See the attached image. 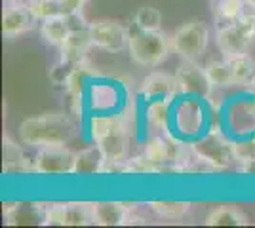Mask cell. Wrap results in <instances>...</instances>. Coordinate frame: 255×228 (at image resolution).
<instances>
[{
	"label": "cell",
	"mask_w": 255,
	"mask_h": 228,
	"mask_svg": "<svg viewBox=\"0 0 255 228\" xmlns=\"http://www.w3.org/2000/svg\"><path fill=\"white\" fill-rule=\"evenodd\" d=\"M19 141L31 149L67 147L76 137V124L69 112H42L25 118L17 128Z\"/></svg>",
	"instance_id": "6da1fadb"
},
{
	"label": "cell",
	"mask_w": 255,
	"mask_h": 228,
	"mask_svg": "<svg viewBox=\"0 0 255 228\" xmlns=\"http://www.w3.org/2000/svg\"><path fill=\"white\" fill-rule=\"evenodd\" d=\"M210 124V112L206 109V99L194 95H181L171 107V128L183 141H194L204 135Z\"/></svg>",
	"instance_id": "7a4b0ae2"
},
{
	"label": "cell",
	"mask_w": 255,
	"mask_h": 228,
	"mask_svg": "<svg viewBox=\"0 0 255 228\" xmlns=\"http://www.w3.org/2000/svg\"><path fill=\"white\" fill-rule=\"evenodd\" d=\"M192 156L210 169H227L236 162L234 154V139L229 133L219 130H210L198 139L191 141Z\"/></svg>",
	"instance_id": "3957f363"
},
{
	"label": "cell",
	"mask_w": 255,
	"mask_h": 228,
	"mask_svg": "<svg viewBox=\"0 0 255 228\" xmlns=\"http://www.w3.org/2000/svg\"><path fill=\"white\" fill-rule=\"evenodd\" d=\"M128 52L133 63L137 65L158 67L170 57L173 50H171L170 36H166L162 31H137L131 27Z\"/></svg>",
	"instance_id": "277c9868"
},
{
	"label": "cell",
	"mask_w": 255,
	"mask_h": 228,
	"mask_svg": "<svg viewBox=\"0 0 255 228\" xmlns=\"http://www.w3.org/2000/svg\"><path fill=\"white\" fill-rule=\"evenodd\" d=\"M171 50L173 54L187 59V61H196L200 55L206 52L208 42H210V27L204 19H189L181 27L175 29L171 34Z\"/></svg>",
	"instance_id": "5b68a950"
},
{
	"label": "cell",
	"mask_w": 255,
	"mask_h": 228,
	"mask_svg": "<svg viewBox=\"0 0 255 228\" xmlns=\"http://www.w3.org/2000/svg\"><path fill=\"white\" fill-rule=\"evenodd\" d=\"M223 124L233 139L255 133V95H244L231 101L223 110Z\"/></svg>",
	"instance_id": "8992f818"
},
{
	"label": "cell",
	"mask_w": 255,
	"mask_h": 228,
	"mask_svg": "<svg viewBox=\"0 0 255 228\" xmlns=\"http://www.w3.org/2000/svg\"><path fill=\"white\" fill-rule=\"evenodd\" d=\"M215 42L225 57L248 54L250 48L255 44V23L240 17L236 23L219 27L215 33Z\"/></svg>",
	"instance_id": "52a82bcc"
},
{
	"label": "cell",
	"mask_w": 255,
	"mask_h": 228,
	"mask_svg": "<svg viewBox=\"0 0 255 228\" xmlns=\"http://www.w3.org/2000/svg\"><path fill=\"white\" fill-rule=\"evenodd\" d=\"M175 82L179 95H194V97L208 99L213 95V84L206 73V67H200L196 61L183 59L179 69L175 71Z\"/></svg>",
	"instance_id": "ba28073f"
},
{
	"label": "cell",
	"mask_w": 255,
	"mask_h": 228,
	"mask_svg": "<svg viewBox=\"0 0 255 228\" xmlns=\"http://www.w3.org/2000/svg\"><path fill=\"white\" fill-rule=\"evenodd\" d=\"M76 152L67 147L38 149L32 160V171L38 175H73Z\"/></svg>",
	"instance_id": "9c48e42d"
},
{
	"label": "cell",
	"mask_w": 255,
	"mask_h": 228,
	"mask_svg": "<svg viewBox=\"0 0 255 228\" xmlns=\"http://www.w3.org/2000/svg\"><path fill=\"white\" fill-rule=\"evenodd\" d=\"M90 34L94 46L111 54H120L128 48L129 29L113 19H97L90 23Z\"/></svg>",
	"instance_id": "30bf717a"
},
{
	"label": "cell",
	"mask_w": 255,
	"mask_h": 228,
	"mask_svg": "<svg viewBox=\"0 0 255 228\" xmlns=\"http://www.w3.org/2000/svg\"><path fill=\"white\" fill-rule=\"evenodd\" d=\"M122 103V91L113 82L92 80V84L86 89V107L92 112H120Z\"/></svg>",
	"instance_id": "8fae6325"
},
{
	"label": "cell",
	"mask_w": 255,
	"mask_h": 228,
	"mask_svg": "<svg viewBox=\"0 0 255 228\" xmlns=\"http://www.w3.org/2000/svg\"><path fill=\"white\" fill-rule=\"evenodd\" d=\"M34 15L29 10V4L25 2H11L6 6V10L2 13V33L8 38H13V36H19V34L31 31L34 27Z\"/></svg>",
	"instance_id": "7c38bea8"
},
{
	"label": "cell",
	"mask_w": 255,
	"mask_h": 228,
	"mask_svg": "<svg viewBox=\"0 0 255 228\" xmlns=\"http://www.w3.org/2000/svg\"><path fill=\"white\" fill-rule=\"evenodd\" d=\"M129 135H131V131L124 120L120 126H117L96 145L101 149L105 160H109V162H128V158H129Z\"/></svg>",
	"instance_id": "4fadbf2b"
},
{
	"label": "cell",
	"mask_w": 255,
	"mask_h": 228,
	"mask_svg": "<svg viewBox=\"0 0 255 228\" xmlns=\"http://www.w3.org/2000/svg\"><path fill=\"white\" fill-rule=\"evenodd\" d=\"M139 95L147 101L152 99H171L175 101L179 95V89H177V82H175V76L164 75V73H152L149 75L139 86Z\"/></svg>",
	"instance_id": "5bb4252c"
},
{
	"label": "cell",
	"mask_w": 255,
	"mask_h": 228,
	"mask_svg": "<svg viewBox=\"0 0 255 228\" xmlns=\"http://www.w3.org/2000/svg\"><path fill=\"white\" fill-rule=\"evenodd\" d=\"M171 107H173L171 99L147 101L145 110H143V120H145V126L149 128L152 135H162V133L171 131Z\"/></svg>",
	"instance_id": "9a60e30c"
},
{
	"label": "cell",
	"mask_w": 255,
	"mask_h": 228,
	"mask_svg": "<svg viewBox=\"0 0 255 228\" xmlns=\"http://www.w3.org/2000/svg\"><path fill=\"white\" fill-rule=\"evenodd\" d=\"M92 46H94V40H92L90 29L73 31V33H69L67 40L59 48V54H61L59 59L69 61V63H82L88 59V52Z\"/></svg>",
	"instance_id": "2e32d148"
},
{
	"label": "cell",
	"mask_w": 255,
	"mask_h": 228,
	"mask_svg": "<svg viewBox=\"0 0 255 228\" xmlns=\"http://www.w3.org/2000/svg\"><path fill=\"white\" fill-rule=\"evenodd\" d=\"M129 209L126 204L118 202H96L92 204V225H101V227H118L126 225Z\"/></svg>",
	"instance_id": "e0dca14e"
},
{
	"label": "cell",
	"mask_w": 255,
	"mask_h": 228,
	"mask_svg": "<svg viewBox=\"0 0 255 228\" xmlns=\"http://www.w3.org/2000/svg\"><path fill=\"white\" fill-rule=\"evenodd\" d=\"M103 165H105V156L101 149L94 145V147H88L84 151L76 152L75 158V173L73 175H101L103 171Z\"/></svg>",
	"instance_id": "ac0fdd59"
},
{
	"label": "cell",
	"mask_w": 255,
	"mask_h": 228,
	"mask_svg": "<svg viewBox=\"0 0 255 228\" xmlns=\"http://www.w3.org/2000/svg\"><path fill=\"white\" fill-rule=\"evenodd\" d=\"M231 65V71H233L234 82L236 86H250L254 84L255 80V59L248 54H236V55H229L225 57Z\"/></svg>",
	"instance_id": "d6986e66"
},
{
	"label": "cell",
	"mask_w": 255,
	"mask_h": 228,
	"mask_svg": "<svg viewBox=\"0 0 255 228\" xmlns=\"http://www.w3.org/2000/svg\"><path fill=\"white\" fill-rule=\"evenodd\" d=\"M244 0H215L213 2V19L217 29L236 23L242 15Z\"/></svg>",
	"instance_id": "ffe728a7"
},
{
	"label": "cell",
	"mask_w": 255,
	"mask_h": 228,
	"mask_svg": "<svg viewBox=\"0 0 255 228\" xmlns=\"http://www.w3.org/2000/svg\"><path fill=\"white\" fill-rule=\"evenodd\" d=\"M69 33H71V29H69V25H67L65 15L46 19V21H42V25H40V34H42V38L48 44L55 46V48H61V46H63Z\"/></svg>",
	"instance_id": "44dd1931"
},
{
	"label": "cell",
	"mask_w": 255,
	"mask_h": 228,
	"mask_svg": "<svg viewBox=\"0 0 255 228\" xmlns=\"http://www.w3.org/2000/svg\"><path fill=\"white\" fill-rule=\"evenodd\" d=\"M208 227H244L248 225V219L244 213H240L236 207H217L206 217Z\"/></svg>",
	"instance_id": "7402d4cb"
},
{
	"label": "cell",
	"mask_w": 255,
	"mask_h": 228,
	"mask_svg": "<svg viewBox=\"0 0 255 228\" xmlns=\"http://www.w3.org/2000/svg\"><path fill=\"white\" fill-rule=\"evenodd\" d=\"M131 27L137 31H162V13L154 6H141L133 13Z\"/></svg>",
	"instance_id": "603a6c76"
},
{
	"label": "cell",
	"mask_w": 255,
	"mask_h": 228,
	"mask_svg": "<svg viewBox=\"0 0 255 228\" xmlns=\"http://www.w3.org/2000/svg\"><path fill=\"white\" fill-rule=\"evenodd\" d=\"M206 73L210 76L212 84L215 87H229V86H236L234 82L233 71H231V65L227 59H213L206 65Z\"/></svg>",
	"instance_id": "cb8c5ba5"
},
{
	"label": "cell",
	"mask_w": 255,
	"mask_h": 228,
	"mask_svg": "<svg viewBox=\"0 0 255 228\" xmlns=\"http://www.w3.org/2000/svg\"><path fill=\"white\" fill-rule=\"evenodd\" d=\"M150 209L166 219H181L185 217L191 209V202H177V200H158V202H150Z\"/></svg>",
	"instance_id": "d4e9b609"
},
{
	"label": "cell",
	"mask_w": 255,
	"mask_h": 228,
	"mask_svg": "<svg viewBox=\"0 0 255 228\" xmlns=\"http://www.w3.org/2000/svg\"><path fill=\"white\" fill-rule=\"evenodd\" d=\"M27 4H29V10L34 15V19L40 23L46 21V19H52V17L63 15L59 0H34V2H27Z\"/></svg>",
	"instance_id": "484cf974"
},
{
	"label": "cell",
	"mask_w": 255,
	"mask_h": 228,
	"mask_svg": "<svg viewBox=\"0 0 255 228\" xmlns=\"http://www.w3.org/2000/svg\"><path fill=\"white\" fill-rule=\"evenodd\" d=\"M92 221V204L84 202H71L67 204V227H82Z\"/></svg>",
	"instance_id": "4316f807"
},
{
	"label": "cell",
	"mask_w": 255,
	"mask_h": 228,
	"mask_svg": "<svg viewBox=\"0 0 255 228\" xmlns=\"http://www.w3.org/2000/svg\"><path fill=\"white\" fill-rule=\"evenodd\" d=\"M234 154H236V162H255V133L250 137L234 139Z\"/></svg>",
	"instance_id": "83f0119b"
},
{
	"label": "cell",
	"mask_w": 255,
	"mask_h": 228,
	"mask_svg": "<svg viewBox=\"0 0 255 228\" xmlns=\"http://www.w3.org/2000/svg\"><path fill=\"white\" fill-rule=\"evenodd\" d=\"M128 173H135V175L158 173V167L145 156V152H141L137 156H129L128 158Z\"/></svg>",
	"instance_id": "f1b7e54d"
},
{
	"label": "cell",
	"mask_w": 255,
	"mask_h": 228,
	"mask_svg": "<svg viewBox=\"0 0 255 228\" xmlns=\"http://www.w3.org/2000/svg\"><path fill=\"white\" fill-rule=\"evenodd\" d=\"M78 63H69V61H63V59H59L55 65L50 69V82H52L53 86H63L65 87V82H67V78L71 76V73L75 71V67Z\"/></svg>",
	"instance_id": "f546056e"
},
{
	"label": "cell",
	"mask_w": 255,
	"mask_h": 228,
	"mask_svg": "<svg viewBox=\"0 0 255 228\" xmlns=\"http://www.w3.org/2000/svg\"><path fill=\"white\" fill-rule=\"evenodd\" d=\"M44 225L67 227V204H50L42 213Z\"/></svg>",
	"instance_id": "4dcf8cb0"
},
{
	"label": "cell",
	"mask_w": 255,
	"mask_h": 228,
	"mask_svg": "<svg viewBox=\"0 0 255 228\" xmlns=\"http://www.w3.org/2000/svg\"><path fill=\"white\" fill-rule=\"evenodd\" d=\"M65 19H67V25H69V29H71V33L73 31H84V29H90V23L84 17V13L80 11V13H71V15H65Z\"/></svg>",
	"instance_id": "1f68e13d"
},
{
	"label": "cell",
	"mask_w": 255,
	"mask_h": 228,
	"mask_svg": "<svg viewBox=\"0 0 255 228\" xmlns=\"http://www.w3.org/2000/svg\"><path fill=\"white\" fill-rule=\"evenodd\" d=\"M59 2H61L63 15L80 13V11H84V6H86V0H59Z\"/></svg>",
	"instance_id": "d6a6232c"
},
{
	"label": "cell",
	"mask_w": 255,
	"mask_h": 228,
	"mask_svg": "<svg viewBox=\"0 0 255 228\" xmlns=\"http://www.w3.org/2000/svg\"><path fill=\"white\" fill-rule=\"evenodd\" d=\"M6 4H11V2H21V0H4Z\"/></svg>",
	"instance_id": "836d02e7"
},
{
	"label": "cell",
	"mask_w": 255,
	"mask_h": 228,
	"mask_svg": "<svg viewBox=\"0 0 255 228\" xmlns=\"http://www.w3.org/2000/svg\"><path fill=\"white\" fill-rule=\"evenodd\" d=\"M252 89H254V91H255V80H254V84H252Z\"/></svg>",
	"instance_id": "e575fe53"
},
{
	"label": "cell",
	"mask_w": 255,
	"mask_h": 228,
	"mask_svg": "<svg viewBox=\"0 0 255 228\" xmlns=\"http://www.w3.org/2000/svg\"><path fill=\"white\" fill-rule=\"evenodd\" d=\"M27 2H34V0H27Z\"/></svg>",
	"instance_id": "d590c367"
}]
</instances>
